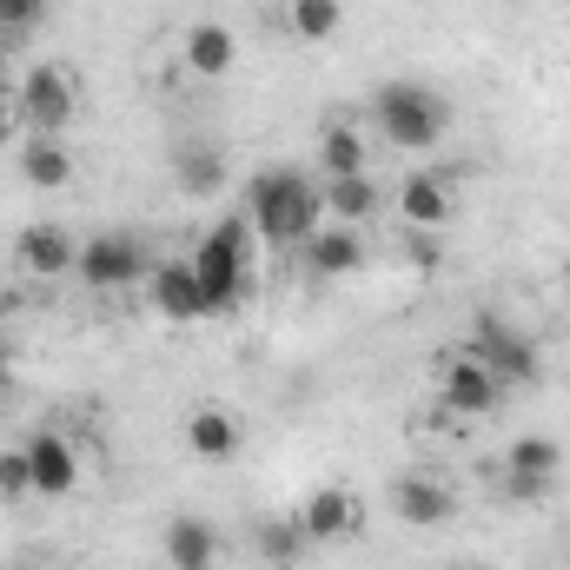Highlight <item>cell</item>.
<instances>
[{"label": "cell", "instance_id": "obj_3", "mask_svg": "<svg viewBox=\"0 0 570 570\" xmlns=\"http://www.w3.org/2000/svg\"><path fill=\"white\" fill-rule=\"evenodd\" d=\"M372 120H379V134L392 146L425 153V146H438L444 127H451V100L431 94L425 80H385V87L372 94Z\"/></svg>", "mask_w": 570, "mask_h": 570}, {"label": "cell", "instance_id": "obj_18", "mask_svg": "<svg viewBox=\"0 0 570 570\" xmlns=\"http://www.w3.org/2000/svg\"><path fill=\"white\" fill-rule=\"evenodd\" d=\"M159 544H166V564L173 570H213L219 564V531L206 518H173Z\"/></svg>", "mask_w": 570, "mask_h": 570}, {"label": "cell", "instance_id": "obj_19", "mask_svg": "<svg viewBox=\"0 0 570 570\" xmlns=\"http://www.w3.org/2000/svg\"><path fill=\"white\" fill-rule=\"evenodd\" d=\"M73 153L53 140V134H33V140L20 146V179L27 186H40V193H60V186H73Z\"/></svg>", "mask_w": 570, "mask_h": 570}, {"label": "cell", "instance_id": "obj_9", "mask_svg": "<svg viewBox=\"0 0 570 570\" xmlns=\"http://www.w3.org/2000/svg\"><path fill=\"white\" fill-rule=\"evenodd\" d=\"M146 298H153V312H159L166 325H193V318H206V292H199L193 259H166V266H153Z\"/></svg>", "mask_w": 570, "mask_h": 570}, {"label": "cell", "instance_id": "obj_13", "mask_svg": "<svg viewBox=\"0 0 570 570\" xmlns=\"http://www.w3.org/2000/svg\"><path fill=\"white\" fill-rule=\"evenodd\" d=\"M392 518H405V524H419V531H438V524H451L458 518V498H451V484H438V478H392Z\"/></svg>", "mask_w": 570, "mask_h": 570}, {"label": "cell", "instance_id": "obj_23", "mask_svg": "<svg viewBox=\"0 0 570 570\" xmlns=\"http://www.w3.org/2000/svg\"><path fill=\"white\" fill-rule=\"evenodd\" d=\"M285 27L298 33V40H338V27H345V7L338 0H285Z\"/></svg>", "mask_w": 570, "mask_h": 570}, {"label": "cell", "instance_id": "obj_16", "mask_svg": "<svg viewBox=\"0 0 570 570\" xmlns=\"http://www.w3.org/2000/svg\"><path fill=\"white\" fill-rule=\"evenodd\" d=\"M179 60H186V73L219 80V73H233L239 40H233V27H226V20H193V27H186V40H179Z\"/></svg>", "mask_w": 570, "mask_h": 570}, {"label": "cell", "instance_id": "obj_10", "mask_svg": "<svg viewBox=\"0 0 570 570\" xmlns=\"http://www.w3.org/2000/svg\"><path fill=\"white\" fill-rule=\"evenodd\" d=\"M451 213H458V186H451V173L425 166V173H412V179L399 186V219H405L412 233H438Z\"/></svg>", "mask_w": 570, "mask_h": 570}, {"label": "cell", "instance_id": "obj_8", "mask_svg": "<svg viewBox=\"0 0 570 570\" xmlns=\"http://www.w3.org/2000/svg\"><path fill=\"white\" fill-rule=\"evenodd\" d=\"M13 266L33 273V279H67L80 266V246H73V233L60 219H33V226L13 233Z\"/></svg>", "mask_w": 570, "mask_h": 570}, {"label": "cell", "instance_id": "obj_28", "mask_svg": "<svg viewBox=\"0 0 570 570\" xmlns=\"http://www.w3.org/2000/svg\"><path fill=\"white\" fill-rule=\"evenodd\" d=\"M7 134H13V94L0 87V140H7Z\"/></svg>", "mask_w": 570, "mask_h": 570}, {"label": "cell", "instance_id": "obj_21", "mask_svg": "<svg viewBox=\"0 0 570 570\" xmlns=\"http://www.w3.org/2000/svg\"><path fill=\"white\" fill-rule=\"evenodd\" d=\"M318 173H325V179H352V173H365V140H358L345 120H332V127L318 134Z\"/></svg>", "mask_w": 570, "mask_h": 570}, {"label": "cell", "instance_id": "obj_25", "mask_svg": "<svg viewBox=\"0 0 570 570\" xmlns=\"http://www.w3.org/2000/svg\"><path fill=\"white\" fill-rule=\"evenodd\" d=\"M551 484H558V478H531V471H504V478H498L504 504H544V498H551Z\"/></svg>", "mask_w": 570, "mask_h": 570}, {"label": "cell", "instance_id": "obj_17", "mask_svg": "<svg viewBox=\"0 0 570 570\" xmlns=\"http://www.w3.org/2000/svg\"><path fill=\"white\" fill-rule=\"evenodd\" d=\"M173 179H179L186 199H213L226 186V153L206 140H179L173 146Z\"/></svg>", "mask_w": 570, "mask_h": 570}, {"label": "cell", "instance_id": "obj_15", "mask_svg": "<svg viewBox=\"0 0 570 570\" xmlns=\"http://www.w3.org/2000/svg\"><path fill=\"white\" fill-rule=\"evenodd\" d=\"M298 531H305V544H338V538H352V531H358V498L338 491V484H318V491L305 498V511H298Z\"/></svg>", "mask_w": 570, "mask_h": 570}, {"label": "cell", "instance_id": "obj_30", "mask_svg": "<svg viewBox=\"0 0 570 570\" xmlns=\"http://www.w3.org/2000/svg\"><path fill=\"white\" fill-rule=\"evenodd\" d=\"M0 87H7V53H0Z\"/></svg>", "mask_w": 570, "mask_h": 570}, {"label": "cell", "instance_id": "obj_27", "mask_svg": "<svg viewBox=\"0 0 570 570\" xmlns=\"http://www.w3.org/2000/svg\"><path fill=\"white\" fill-rule=\"evenodd\" d=\"M40 7H47V0H0V27H7V33H27V27L40 20Z\"/></svg>", "mask_w": 570, "mask_h": 570}, {"label": "cell", "instance_id": "obj_11", "mask_svg": "<svg viewBox=\"0 0 570 570\" xmlns=\"http://www.w3.org/2000/svg\"><path fill=\"white\" fill-rule=\"evenodd\" d=\"M27 464H33V498H73V484H80V451H73V438L33 431V438H27Z\"/></svg>", "mask_w": 570, "mask_h": 570}, {"label": "cell", "instance_id": "obj_24", "mask_svg": "<svg viewBox=\"0 0 570 570\" xmlns=\"http://www.w3.org/2000/svg\"><path fill=\"white\" fill-rule=\"evenodd\" d=\"M33 498V464H27V444H7L0 451V504H20Z\"/></svg>", "mask_w": 570, "mask_h": 570}, {"label": "cell", "instance_id": "obj_6", "mask_svg": "<svg viewBox=\"0 0 570 570\" xmlns=\"http://www.w3.org/2000/svg\"><path fill=\"white\" fill-rule=\"evenodd\" d=\"M438 399H444V412H458V419H491L498 399H504V385H498L471 352H451V358L438 365Z\"/></svg>", "mask_w": 570, "mask_h": 570}, {"label": "cell", "instance_id": "obj_26", "mask_svg": "<svg viewBox=\"0 0 570 570\" xmlns=\"http://www.w3.org/2000/svg\"><path fill=\"white\" fill-rule=\"evenodd\" d=\"M259 544H266V558H273V564H292V558H298V544H305V531H298V524H285V518H273V524H259Z\"/></svg>", "mask_w": 570, "mask_h": 570}, {"label": "cell", "instance_id": "obj_4", "mask_svg": "<svg viewBox=\"0 0 570 570\" xmlns=\"http://www.w3.org/2000/svg\"><path fill=\"white\" fill-rule=\"evenodd\" d=\"M464 352L504 385V392H518V385H538L544 379V358H538V338L531 332H518V325H504V318H478L471 325V338H464Z\"/></svg>", "mask_w": 570, "mask_h": 570}, {"label": "cell", "instance_id": "obj_20", "mask_svg": "<svg viewBox=\"0 0 570 570\" xmlns=\"http://www.w3.org/2000/svg\"><path fill=\"white\" fill-rule=\"evenodd\" d=\"M318 193H325V213H332L338 226H365V219L379 213V186H372L365 173H352V179H325Z\"/></svg>", "mask_w": 570, "mask_h": 570}, {"label": "cell", "instance_id": "obj_5", "mask_svg": "<svg viewBox=\"0 0 570 570\" xmlns=\"http://www.w3.org/2000/svg\"><path fill=\"white\" fill-rule=\"evenodd\" d=\"M80 285L87 292H127V285H146L153 279V259H146L140 233H94L80 239Z\"/></svg>", "mask_w": 570, "mask_h": 570}, {"label": "cell", "instance_id": "obj_1", "mask_svg": "<svg viewBox=\"0 0 570 570\" xmlns=\"http://www.w3.org/2000/svg\"><path fill=\"white\" fill-rule=\"evenodd\" d=\"M246 219H253V233L266 239V246H305L318 226H325V193L305 179V173H292V166H266L259 179H253V206H246Z\"/></svg>", "mask_w": 570, "mask_h": 570}, {"label": "cell", "instance_id": "obj_12", "mask_svg": "<svg viewBox=\"0 0 570 570\" xmlns=\"http://www.w3.org/2000/svg\"><path fill=\"white\" fill-rule=\"evenodd\" d=\"M298 253H305V273H312V279H352V273L365 266V239H358V226H338V219L318 226Z\"/></svg>", "mask_w": 570, "mask_h": 570}, {"label": "cell", "instance_id": "obj_22", "mask_svg": "<svg viewBox=\"0 0 570 570\" xmlns=\"http://www.w3.org/2000/svg\"><path fill=\"white\" fill-rule=\"evenodd\" d=\"M504 471L558 478V471H564V444H558V438H544V431H524V438H511V451H504Z\"/></svg>", "mask_w": 570, "mask_h": 570}, {"label": "cell", "instance_id": "obj_7", "mask_svg": "<svg viewBox=\"0 0 570 570\" xmlns=\"http://www.w3.org/2000/svg\"><path fill=\"white\" fill-rule=\"evenodd\" d=\"M20 120H27L33 134H53V140H60V127L73 120V73H67V67H33V73H20Z\"/></svg>", "mask_w": 570, "mask_h": 570}, {"label": "cell", "instance_id": "obj_29", "mask_svg": "<svg viewBox=\"0 0 570 570\" xmlns=\"http://www.w3.org/2000/svg\"><path fill=\"white\" fill-rule=\"evenodd\" d=\"M0 379H7V338H0Z\"/></svg>", "mask_w": 570, "mask_h": 570}, {"label": "cell", "instance_id": "obj_14", "mask_svg": "<svg viewBox=\"0 0 570 570\" xmlns=\"http://www.w3.org/2000/svg\"><path fill=\"white\" fill-rule=\"evenodd\" d=\"M179 444L199 458V464H233L239 458V444H246V431L233 412H219V405H199L186 425H179Z\"/></svg>", "mask_w": 570, "mask_h": 570}, {"label": "cell", "instance_id": "obj_2", "mask_svg": "<svg viewBox=\"0 0 570 570\" xmlns=\"http://www.w3.org/2000/svg\"><path fill=\"white\" fill-rule=\"evenodd\" d=\"M253 239H259L253 219H246V213H226V219L206 233V246L193 253V273H199V292H206V318L246 305V285H253Z\"/></svg>", "mask_w": 570, "mask_h": 570}]
</instances>
